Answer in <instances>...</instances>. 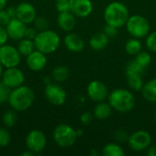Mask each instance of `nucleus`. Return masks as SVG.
<instances>
[{
  "label": "nucleus",
  "instance_id": "nucleus-1",
  "mask_svg": "<svg viewBox=\"0 0 156 156\" xmlns=\"http://www.w3.org/2000/svg\"><path fill=\"white\" fill-rule=\"evenodd\" d=\"M35 99L36 95L33 89L23 84L11 90L7 102L14 111L25 112L33 105Z\"/></svg>",
  "mask_w": 156,
  "mask_h": 156
},
{
  "label": "nucleus",
  "instance_id": "nucleus-2",
  "mask_svg": "<svg viewBox=\"0 0 156 156\" xmlns=\"http://www.w3.org/2000/svg\"><path fill=\"white\" fill-rule=\"evenodd\" d=\"M129 17V10L122 2H112L104 10V20L106 24L112 25L118 28L125 26Z\"/></svg>",
  "mask_w": 156,
  "mask_h": 156
},
{
  "label": "nucleus",
  "instance_id": "nucleus-3",
  "mask_svg": "<svg viewBox=\"0 0 156 156\" xmlns=\"http://www.w3.org/2000/svg\"><path fill=\"white\" fill-rule=\"evenodd\" d=\"M108 102L112 110L124 113L131 112L135 106V98L133 94L125 89H116L108 96Z\"/></svg>",
  "mask_w": 156,
  "mask_h": 156
},
{
  "label": "nucleus",
  "instance_id": "nucleus-4",
  "mask_svg": "<svg viewBox=\"0 0 156 156\" xmlns=\"http://www.w3.org/2000/svg\"><path fill=\"white\" fill-rule=\"evenodd\" d=\"M34 43L36 49L43 52L46 55L54 53L60 45L59 35L51 29H45L43 31H38Z\"/></svg>",
  "mask_w": 156,
  "mask_h": 156
},
{
  "label": "nucleus",
  "instance_id": "nucleus-5",
  "mask_svg": "<svg viewBox=\"0 0 156 156\" xmlns=\"http://www.w3.org/2000/svg\"><path fill=\"white\" fill-rule=\"evenodd\" d=\"M78 138L76 130L67 123H60L57 125L53 131V139L61 148L72 146Z\"/></svg>",
  "mask_w": 156,
  "mask_h": 156
},
{
  "label": "nucleus",
  "instance_id": "nucleus-6",
  "mask_svg": "<svg viewBox=\"0 0 156 156\" xmlns=\"http://www.w3.org/2000/svg\"><path fill=\"white\" fill-rule=\"evenodd\" d=\"M125 26L129 34L139 39L146 37L151 29V26L147 18L141 15L130 16Z\"/></svg>",
  "mask_w": 156,
  "mask_h": 156
},
{
  "label": "nucleus",
  "instance_id": "nucleus-7",
  "mask_svg": "<svg viewBox=\"0 0 156 156\" xmlns=\"http://www.w3.org/2000/svg\"><path fill=\"white\" fill-rule=\"evenodd\" d=\"M21 61V55L16 48L5 44L0 47V63L4 68L17 67Z\"/></svg>",
  "mask_w": 156,
  "mask_h": 156
},
{
  "label": "nucleus",
  "instance_id": "nucleus-8",
  "mask_svg": "<svg viewBox=\"0 0 156 156\" xmlns=\"http://www.w3.org/2000/svg\"><path fill=\"white\" fill-rule=\"evenodd\" d=\"M26 146L35 154L41 153L47 146L46 134L40 130L30 131L26 137Z\"/></svg>",
  "mask_w": 156,
  "mask_h": 156
},
{
  "label": "nucleus",
  "instance_id": "nucleus-9",
  "mask_svg": "<svg viewBox=\"0 0 156 156\" xmlns=\"http://www.w3.org/2000/svg\"><path fill=\"white\" fill-rule=\"evenodd\" d=\"M152 144V136L146 131H136L129 135L128 144L130 148L135 152H142L150 147Z\"/></svg>",
  "mask_w": 156,
  "mask_h": 156
},
{
  "label": "nucleus",
  "instance_id": "nucleus-10",
  "mask_svg": "<svg viewBox=\"0 0 156 156\" xmlns=\"http://www.w3.org/2000/svg\"><path fill=\"white\" fill-rule=\"evenodd\" d=\"M45 97L49 103L55 106H61L67 101V92L58 84L50 83L45 87Z\"/></svg>",
  "mask_w": 156,
  "mask_h": 156
},
{
  "label": "nucleus",
  "instance_id": "nucleus-11",
  "mask_svg": "<svg viewBox=\"0 0 156 156\" xmlns=\"http://www.w3.org/2000/svg\"><path fill=\"white\" fill-rule=\"evenodd\" d=\"M25 80L26 79H25L24 72L21 69H19L17 67L5 69L1 78V81L11 90L23 85Z\"/></svg>",
  "mask_w": 156,
  "mask_h": 156
},
{
  "label": "nucleus",
  "instance_id": "nucleus-12",
  "mask_svg": "<svg viewBox=\"0 0 156 156\" xmlns=\"http://www.w3.org/2000/svg\"><path fill=\"white\" fill-rule=\"evenodd\" d=\"M87 94L91 101L96 102L103 101L109 96L107 86L100 80H92L88 84Z\"/></svg>",
  "mask_w": 156,
  "mask_h": 156
},
{
  "label": "nucleus",
  "instance_id": "nucleus-13",
  "mask_svg": "<svg viewBox=\"0 0 156 156\" xmlns=\"http://www.w3.org/2000/svg\"><path fill=\"white\" fill-rule=\"evenodd\" d=\"M37 16V15L35 6L28 2L19 3L16 6V17L26 25L33 23Z\"/></svg>",
  "mask_w": 156,
  "mask_h": 156
},
{
  "label": "nucleus",
  "instance_id": "nucleus-14",
  "mask_svg": "<svg viewBox=\"0 0 156 156\" xmlns=\"http://www.w3.org/2000/svg\"><path fill=\"white\" fill-rule=\"evenodd\" d=\"M5 29H6L8 37L10 39L19 41L25 37L27 25L21 20H19L18 18L14 17V18H11V20L5 26Z\"/></svg>",
  "mask_w": 156,
  "mask_h": 156
},
{
  "label": "nucleus",
  "instance_id": "nucleus-15",
  "mask_svg": "<svg viewBox=\"0 0 156 156\" xmlns=\"http://www.w3.org/2000/svg\"><path fill=\"white\" fill-rule=\"evenodd\" d=\"M26 58V64L32 71H41L47 65V55L37 49H35Z\"/></svg>",
  "mask_w": 156,
  "mask_h": 156
},
{
  "label": "nucleus",
  "instance_id": "nucleus-16",
  "mask_svg": "<svg viewBox=\"0 0 156 156\" xmlns=\"http://www.w3.org/2000/svg\"><path fill=\"white\" fill-rule=\"evenodd\" d=\"M69 5L70 12L77 17H87L93 10L91 0H69Z\"/></svg>",
  "mask_w": 156,
  "mask_h": 156
},
{
  "label": "nucleus",
  "instance_id": "nucleus-17",
  "mask_svg": "<svg viewBox=\"0 0 156 156\" xmlns=\"http://www.w3.org/2000/svg\"><path fill=\"white\" fill-rule=\"evenodd\" d=\"M57 23H58V27L62 31L69 33L76 27V16L70 11L58 13Z\"/></svg>",
  "mask_w": 156,
  "mask_h": 156
},
{
  "label": "nucleus",
  "instance_id": "nucleus-18",
  "mask_svg": "<svg viewBox=\"0 0 156 156\" xmlns=\"http://www.w3.org/2000/svg\"><path fill=\"white\" fill-rule=\"evenodd\" d=\"M65 47L71 52H80L85 48V42L81 37L76 33H68L64 37Z\"/></svg>",
  "mask_w": 156,
  "mask_h": 156
},
{
  "label": "nucleus",
  "instance_id": "nucleus-19",
  "mask_svg": "<svg viewBox=\"0 0 156 156\" xmlns=\"http://www.w3.org/2000/svg\"><path fill=\"white\" fill-rule=\"evenodd\" d=\"M110 37L104 32L94 34L90 39V46L94 50H102L109 44Z\"/></svg>",
  "mask_w": 156,
  "mask_h": 156
},
{
  "label": "nucleus",
  "instance_id": "nucleus-20",
  "mask_svg": "<svg viewBox=\"0 0 156 156\" xmlns=\"http://www.w3.org/2000/svg\"><path fill=\"white\" fill-rule=\"evenodd\" d=\"M112 112V108L110 105V103L105 102L103 101L98 102V104L94 107L93 115L95 118L99 120H106L107 118L111 116Z\"/></svg>",
  "mask_w": 156,
  "mask_h": 156
},
{
  "label": "nucleus",
  "instance_id": "nucleus-21",
  "mask_svg": "<svg viewBox=\"0 0 156 156\" xmlns=\"http://www.w3.org/2000/svg\"><path fill=\"white\" fill-rule=\"evenodd\" d=\"M143 97L149 102H156V78L144 84L142 89Z\"/></svg>",
  "mask_w": 156,
  "mask_h": 156
},
{
  "label": "nucleus",
  "instance_id": "nucleus-22",
  "mask_svg": "<svg viewBox=\"0 0 156 156\" xmlns=\"http://www.w3.org/2000/svg\"><path fill=\"white\" fill-rule=\"evenodd\" d=\"M16 48L19 51L21 56L27 57L30 53H32L36 49V46H35L34 40L24 37L18 41Z\"/></svg>",
  "mask_w": 156,
  "mask_h": 156
},
{
  "label": "nucleus",
  "instance_id": "nucleus-23",
  "mask_svg": "<svg viewBox=\"0 0 156 156\" xmlns=\"http://www.w3.org/2000/svg\"><path fill=\"white\" fill-rule=\"evenodd\" d=\"M125 73H126V78H127L129 87L135 91L142 90L144 87V80L142 78L143 75L131 73V72H125Z\"/></svg>",
  "mask_w": 156,
  "mask_h": 156
},
{
  "label": "nucleus",
  "instance_id": "nucleus-24",
  "mask_svg": "<svg viewBox=\"0 0 156 156\" xmlns=\"http://www.w3.org/2000/svg\"><path fill=\"white\" fill-rule=\"evenodd\" d=\"M52 80L56 82H64L69 77V69L66 66H57L51 73Z\"/></svg>",
  "mask_w": 156,
  "mask_h": 156
},
{
  "label": "nucleus",
  "instance_id": "nucleus-25",
  "mask_svg": "<svg viewBox=\"0 0 156 156\" xmlns=\"http://www.w3.org/2000/svg\"><path fill=\"white\" fill-rule=\"evenodd\" d=\"M142 48H143V44L139 38L133 37V38H130L125 43V51L129 55L136 56L139 52L142 51Z\"/></svg>",
  "mask_w": 156,
  "mask_h": 156
},
{
  "label": "nucleus",
  "instance_id": "nucleus-26",
  "mask_svg": "<svg viewBox=\"0 0 156 156\" xmlns=\"http://www.w3.org/2000/svg\"><path fill=\"white\" fill-rule=\"evenodd\" d=\"M101 154L103 156H123L124 151L118 144H108L102 148Z\"/></svg>",
  "mask_w": 156,
  "mask_h": 156
},
{
  "label": "nucleus",
  "instance_id": "nucleus-27",
  "mask_svg": "<svg viewBox=\"0 0 156 156\" xmlns=\"http://www.w3.org/2000/svg\"><path fill=\"white\" fill-rule=\"evenodd\" d=\"M2 121H3V123L5 127H7V128L13 127L16 123V121H17V116H16V111H14L13 109L6 111L3 114Z\"/></svg>",
  "mask_w": 156,
  "mask_h": 156
},
{
  "label": "nucleus",
  "instance_id": "nucleus-28",
  "mask_svg": "<svg viewBox=\"0 0 156 156\" xmlns=\"http://www.w3.org/2000/svg\"><path fill=\"white\" fill-rule=\"evenodd\" d=\"M134 59H135V61L137 62V63H139L142 67H144V68H147L150 64H151V62H152V56L148 53V52H146V51H141V52H139L136 56H135V58H134Z\"/></svg>",
  "mask_w": 156,
  "mask_h": 156
},
{
  "label": "nucleus",
  "instance_id": "nucleus-29",
  "mask_svg": "<svg viewBox=\"0 0 156 156\" xmlns=\"http://www.w3.org/2000/svg\"><path fill=\"white\" fill-rule=\"evenodd\" d=\"M126 72H131V73H136L140 75H144L145 72V68L142 67L139 63L135 61V59L131 60L126 67Z\"/></svg>",
  "mask_w": 156,
  "mask_h": 156
},
{
  "label": "nucleus",
  "instance_id": "nucleus-30",
  "mask_svg": "<svg viewBox=\"0 0 156 156\" xmlns=\"http://www.w3.org/2000/svg\"><path fill=\"white\" fill-rule=\"evenodd\" d=\"M34 24V27L37 30V31H43L45 29H48V21L45 16H37L33 22Z\"/></svg>",
  "mask_w": 156,
  "mask_h": 156
},
{
  "label": "nucleus",
  "instance_id": "nucleus-31",
  "mask_svg": "<svg viewBox=\"0 0 156 156\" xmlns=\"http://www.w3.org/2000/svg\"><path fill=\"white\" fill-rule=\"evenodd\" d=\"M113 138L117 143L123 144L125 142H128L129 134H128L127 131H125L124 129H118L114 132Z\"/></svg>",
  "mask_w": 156,
  "mask_h": 156
},
{
  "label": "nucleus",
  "instance_id": "nucleus-32",
  "mask_svg": "<svg viewBox=\"0 0 156 156\" xmlns=\"http://www.w3.org/2000/svg\"><path fill=\"white\" fill-rule=\"evenodd\" d=\"M11 142V135L5 128H0V147H6Z\"/></svg>",
  "mask_w": 156,
  "mask_h": 156
},
{
  "label": "nucleus",
  "instance_id": "nucleus-33",
  "mask_svg": "<svg viewBox=\"0 0 156 156\" xmlns=\"http://www.w3.org/2000/svg\"><path fill=\"white\" fill-rule=\"evenodd\" d=\"M10 92H11V89L8 88L0 80V104L8 101Z\"/></svg>",
  "mask_w": 156,
  "mask_h": 156
},
{
  "label": "nucleus",
  "instance_id": "nucleus-34",
  "mask_svg": "<svg viewBox=\"0 0 156 156\" xmlns=\"http://www.w3.org/2000/svg\"><path fill=\"white\" fill-rule=\"evenodd\" d=\"M145 44H146V47L148 48L149 50L156 53V31L149 33L147 35Z\"/></svg>",
  "mask_w": 156,
  "mask_h": 156
},
{
  "label": "nucleus",
  "instance_id": "nucleus-35",
  "mask_svg": "<svg viewBox=\"0 0 156 156\" xmlns=\"http://www.w3.org/2000/svg\"><path fill=\"white\" fill-rule=\"evenodd\" d=\"M56 9L58 13L69 12L70 11V5L69 1H62V2H56Z\"/></svg>",
  "mask_w": 156,
  "mask_h": 156
},
{
  "label": "nucleus",
  "instance_id": "nucleus-36",
  "mask_svg": "<svg viewBox=\"0 0 156 156\" xmlns=\"http://www.w3.org/2000/svg\"><path fill=\"white\" fill-rule=\"evenodd\" d=\"M103 32L109 37H115L118 35V27H113L112 25H106L103 28Z\"/></svg>",
  "mask_w": 156,
  "mask_h": 156
},
{
  "label": "nucleus",
  "instance_id": "nucleus-37",
  "mask_svg": "<svg viewBox=\"0 0 156 156\" xmlns=\"http://www.w3.org/2000/svg\"><path fill=\"white\" fill-rule=\"evenodd\" d=\"M10 20H11V17H10V16L8 15L6 9H5V8L1 9V10H0V25L5 27V26L8 24V22H9Z\"/></svg>",
  "mask_w": 156,
  "mask_h": 156
},
{
  "label": "nucleus",
  "instance_id": "nucleus-38",
  "mask_svg": "<svg viewBox=\"0 0 156 156\" xmlns=\"http://www.w3.org/2000/svg\"><path fill=\"white\" fill-rule=\"evenodd\" d=\"M8 39H9V37H8L5 27L0 25V47L6 44Z\"/></svg>",
  "mask_w": 156,
  "mask_h": 156
},
{
  "label": "nucleus",
  "instance_id": "nucleus-39",
  "mask_svg": "<svg viewBox=\"0 0 156 156\" xmlns=\"http://www.w3.org/2000/svg\"><path fill=\"white\" fill-rule=\"evenodd\" d=\"M37 30L35 28V27H27V29H26V32H25V37L26 38H28V39H31V40H34L37 34Z\"/></svg>",
  "mask_w": 156,
  "mask_h": 156
},
{
  "label": "nucleus",
  "instance_id": "nucleus-40",
  "mask_svg": "<svg viewBox=\"0 0 156 156\" xmlns=\"http://www.w3.org/2000/svg\"><path fill=\"white\" fill-rule=\"evenodd\" d=\"M92 119H93L92 114L90 112H84L83 114H81V116H80V122L83 125H89L92 122Z\"/></svg>",
  "mask_w": 156,
  "mask_h": 156
},
{
  "label": "nucleus",
  "instance_id": "nucleus-41",
  "mask_svg": "<svg viewBox=\"0 0 156 156\" xmlns=\"http://www.w3.org/2000/svg\"><path fill=\"white\" fill-rule=\"evenodd\" d=\"M5 9H6V11H7V13H8V15L10 16L11 18L16 17V7H14V6H9V7H7V8H5Z\"/></svg>",
  "mask_w": 156,
  "mask_h": 156
},
{
  "label": "nucleus",
  "instance_id": "nucleus-42",
  "mask_svg": "<svg viewBox=\"0 0 156 156\" xmlns=\"http://www.w3.org/2000/svg\"><path fill=\"white\" fill-rule=\"evenodd\" d=\"M147 154L149 156H156V146H152L148 148Z\"/></svg>",
  "mask_w": 156,
  "mask_h": 156
},
{
  "label": "nucleus",
  "instance_id": "nucleus-43",
  "mask_svg": "<svg viewBox=\"0 0 156 156\" xmlns=\"http://www.w3.org/2000/svg\"><path fill=\"white\" fill-rule=\"evenodd\" d=\"M43 81H44V83H45L46 85L50 84V83H52V77L50 78V77L47 76V77H45V78L43 79Z\"/></svg>",
  "mask_w": 156,
  "mask_h": 156
},
{
  "label": "nucleus",
  "instance_id": "nucleus-44",
  "mask_svg": "<svg viewBox=\"0 0 156 156\" xmlns=\"http://www.w3.org/2000/svg\"><path fill=\"white\" fill-rule=\"evenodd\" d=\"M35 154L34 153H32L31 151H29V150H27V151H25V152H23L20 155L21 156H33Z\"/></svg>",
  "mask_w": 156,
  "mask_h": 156
},
{
  "label": "nucleus",
  "instance_id": "nucleus-45",
  "mask_svg": "<svg viewBox=\"0 0 156 156\" xmlns=\"http://www.w3.org/2000/svg\"><path fill=\"white\" fill-rule=\"evenodd\" d=\"M6 3H7V0H0V10L5 8Z\"/></svg>",
  "mask_w": 156,
  "mask_h": 156
},
{
  "label": "nucleus",
  "instance_id": "nucleus-46",
  "mask_svg": "<svg viewBox=\"0 0 156 156\" xmlns=\"http://www.w3.org/2000/svg\"><path fill=\"white\" fill-rule=\"evenodd\" d=\"M76 132H77V135H78V137L82 136V135H83V133H84L83 130H81V129H78V130H76Z\"/></svg>",
  "mask_w": 156,
  "mask_h": 156
},
{
  "label": "nucleus",
  "instance_id": "nucleus-47",
  "mask_svg": "<svg viewBox=\"0 0 156 156\" xmlns=\"http://www.w3.org/2000/svg\"><path fill=\"white\" fill-rule=\"evenodd\" d=\"M3 72H4V67H3V65L0 63V80H1V78H2Z\"/></svg>",
  "mask_w": 156,
  "mask_h": 156
},
{
  "label": "nucleus",
  "instance_id": "nucleus-48",
  "mask_svg": "<svg viewBox=\"0 0 156 156\" xmlns=\"http://www.w3.org/2000/svg\"><path fill=\"white\" fill-rule=\"evenodd\" d=\"M62 1H69V0H56V2H62Z\"/></svg>",
  "mask_w": 156,
  "mask_h": 156
},
{
  "label": "nucleus",
  "instance_id": "nucleus-49",
  "mask_svg": "<svg viewBox=\"0 0 156 156\" xmlns=\"http://www.w3.org/2000/svg\"><path fill=\"white\" fill-rule=\"evenodd\" d=\"M154 117H155V119H156V112H155V113H154Z\"/></svg>",
  "mask_w": 156,
  "mask_h": 156
}]
</instances>
